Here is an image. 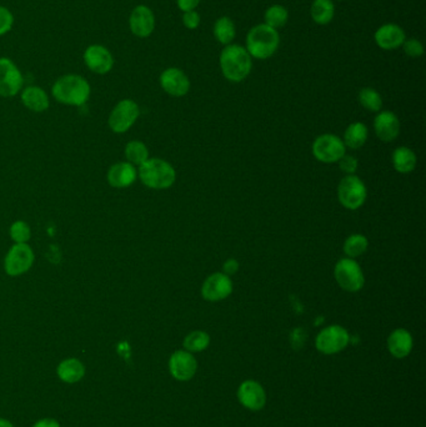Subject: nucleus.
<instances>
[{
	"instance_id": "34",
	"label": "nucleus",
	"mask_w": 426,
	"mask_h": 427,
	"mask_svg": "<svg viewBox=\"0 0 426 427\" xmlns=\"http://www.w3.org/2000/svg\"><path fill=\"white\" fill-rule=\"evenodd\" d=\"M13 25H14L13 13L6 6H0V36L9 33L12 30Z\"/></svg>"
},
{
	"instance_id": "19",
	"label": "nucleus",
	"mask_w": 426,
	"mask_h": 427,
	"mask_svg": "<svg viewBox=\"0 0 426 427\" xmlns=\"http://www.w3.org/2000/svg\"><path fill=\"white\" fill-rule=\"evenodd\" d=\"M376 135L382 142H392L399 137L400 133V123L398 116L392 111H381L376 115L374 120Z\"/></svg>"
},
{
	"instance_id": "40",
	"label": "nucleus",
	"mask_w": 426,
	"mask_h": 427,
	"mask_svg": "<svg viewBox=\"0 0 426 427\" xmlns=\"http://www.w3.org/2000/svg\"><path fill=\"white\" fill-rule=\"evenodd\" d=\"M33 427H60V423L54 419H43L35 422Z\"/></svg>"
},
{
	"instance_id": "24",
	"label": "nucleus",
	"mask_w": 426,
	"mask_h": 427,
	"mask_svg": "<svg viewBox=\"0 0 426 427\" xmlns=\"http://www.w3.org/2000/svg\"><path fill=\"white\" fill-rule=\"evenodd\" d=\"M392 165L395 170L401 174L411 172L416 166V155L411 149L405 147L398 148L392 154Z\"/></svg>"
},
{
	"instance_id": "18",
	"label": "nucleus",
	"mask_w": 426,
	"mask_h": 427,
	"mask_svg": "<svg viewBox=\"0 0 426 427\" xmlns=\"http://www.w3.org/2000/svg\"><path fill=\"white\" fill-rule=\"evenodd\" d=\"M374 39L382 50H395L403 46L406 40L404 29L398 24L387 23L381 25L374 34Z\"/></svg>"
},
{
	"instance_id": "2",
	"label": "nucleus",
	"mask_w": 426,
	"mask_h": 427,
	"mask_svg": "<svg viewBox=\"0 0 426 427\" xmlns=\"http://www.w3.org/2000/svg\"><path fill=\"white\" fill-rule=\"evenodd\" d=\"M220 68L229 81L239 83L251 74L253 59L244 46L229 44L220 54Z\"/></svg>"
},
{
	"instance_id": "38",
	"label": "nucleus",
	"mask_w": 426,
	"mask_h": 427,
	"mask_svg": "<svg viewBox=\"0 0 426 427\" xmlns=\"http://www.w3.org/2000/svg\"><path fill=\"white\" fill-rule=\"evenodd\" d=\"M201 0H176V4L182 13L195 11L197 6H199Z\"/></svg>"
},
{
	"instance_id": "1",
	"label": "nucleus",
	"mask_w": 426,
	"mask_h": 427,
	"mask_svg": "<svg viewBox=\"0 0 426 427\" xmlns=\"http://www.w3.org/2000/svg\"><path fill=\"white\" fill-rule=\"evenodd\" d=\"M91 86L88 80L76 74L60 76L51 88V94L59 103L81 107L91 97Z\"/></svg>"
},
{
	"instance_id": "23",
	"label": "nucleus",
	"mask_w": 426,
	"mask_h": 427,
	"mask_svg": "<svg viewBox=\"0 0 426 427\" xmlns=\"http://www.w3.org/2000/svg\"><path fill=\"white\" fill-rule=\"evenodd\" d=\"M57 374L59 379L67 384L79 382L86 375V366L80 360L65 359L58 365Z\"/></svg>"
},
{
	"instance_id": "10",
	"label": "nucleus",
	"mask_w": 426,
	"mask_h": 427,
	"mask_svg": "<svg viewBox=\"0 0 426 427\" xmlns=\"http://www.w3.org/2000/svg\"><path fill=\"white\" fill-rule=\"evenodd\" d=\"M34 262V252L28 244H15L11 248L4 260V269L9 276L27 273Z\"/></svg>"
},
{
	"instance_id": "9",
	"label": "nucleus",
	"mask_w": 426,
	"mask_h": 427,
	"mask_svg": "<svg viewBox=\"0 0 426 427\" xmlns=\"http://www.w3.org/2000/svg\"><path fill=\"white\" fill-rule=\"evenodd\" d=\"M313 154L319 161L331 164L339 161L345 155V145L340 137L333 134H324L314 142Z\"/></svg>"
},
{
	"instance_id": "41",
	"label": "nucleus",
	"mask_w": 426,
	"mask_h": 427,
	"mask_svg": "<svg viewBox=\"0 0 426 427\" xmlns=\"http://www.w3.org/2000/svg\"><path fill=\"white\" fill-rule=\"evenodd\" d=\"M0 427H14V425L6 419H0Z\"/></svg>"
},
{
	"instance_id": "13",
	"label": "nucleus",
	"mask_w": 426,
	"mask_h": 427,
	"mask_svg": "<svg viewBox=\"0 0 426 427\" xmlns=\"http://www.w3.org/2000/svg\"><path fill=\"white\" fill-rule=\"evenodd\" d=\"M83 59L88 69L95 74H108L114 67L113 54L108 48L100 44L88 46Z\"/></svg>"
},
{
	"instance_id": "8",
	"label": "nucleus",
	"mask_w": 426,
	"mask_h": 427,
	"mask_svg": "<svg viewBox=\"0 0 426 427\" xmlns=\"http://www.w3.org/2000/svg\"><path fill=\"white\" fill-rule=\"evenodd\" d=\"M140 114L138 104L131 99H124L115 105L109 116V126L114 133H126L137 121Z\"/></svg>"
},
{
	"instance_id": "12",
	"label": "nucleus",
	"mask_w": 426,
	"mask_h": 427,
	"mask_svg": "<svg viewBox=\"0 0 426 427\" xmlns=\"http://www.w3.org/2000/svg\"><path fill=\"white\" fill-rule=\"evenodd\" d=\"M171 375L178 381L192 380L198 371V361L187 350L175 351L169 359Z\"/></svg>"
},
{
	"instance_id": "6",
	"label": "nucleus",
	"mask_w": 426,
	"mask_h": 427,
	"mask_svg": "<svg viewBox=\"0 0 426 427\" xmlns=\"http://www.w3.org/2000/svg\"><path fill=\"white\" fill-rule=\"evenodd\" d=\"M334 275L336 283L341 289L349 292H358L363 289L365 284L363 270L359 266L358 262L350 257H345L338 262Z\"/></svg>"
},
{
	"instance_id": "37",
	"label": "nucleus",
	"mask_w": 426,
	"mask_h": 427,
	"mask_svg": "<svg viewBox=\"0 0 426 427\" xmlns=\"http://www.w3.org/2000/svg\"><path fill=\"white\" fill-rule=\"evenodd\" d=\"M200 14L197 11H192V12L184 13L182 15V24L184 27L194 30V29L198 28L200 25Z\"/></svg>"
},
{
	"instance_id": "20",
	"label": "nucleus",
	"mask_w": 426,
	"mask_h": 427,
	"mask_svg": "<svg viewBox=\"0 0 426 427\" xmlns=\"http://www.w3.org/2000/svg\"><path fill=\"white\" fill-rule=\"evenodd\" d=\"M387 348L397 359L406 358L413 350V337L405 329H397L387 337Z\"/></svg>"
},
{
	"instance_id": "26",
	"label": "nucleus",
	"mask_w": 426,
	"mask_h": 427,
	"mask_svg": "<svg viewBox=\"0 0 426 427\" xmlns=\"http://www.w3.org/2000/svg\"><path fill=\"white\" fill-rule=\"evenodd\" d=\"M368 139V128L363 123H352L347 126L344 134V145L350 149H359L363 147Z\"/></svg>"
},
{
	"instance_id": "31",
	"label": "nucleus",
	"mask_w": 426,
	"mask_h": 427,
	"mask_svg": "<svg viewBox=\"0 0 426 427\" xmlns=\"http://www.w3.org/2000/svg\"><path fill=\"white\" fill-rule=\"evenodd\" d=\"M126 156L131 164L142 165V163H145L149 159V150L144 142L134 140V142H128Z\"/></svg>"
},
{
	"instance_id": "27",
	"label": "nucleus",
	"mask_w": 426,
	"mask_h": 427,
	"mask_svg": "<svg viewBox=\"0 0 426 427\" xmlns=\"http://www.w3.org/2000/svg\"><path fill=\"white\" fill-rule=\"evenodd\" d=\"M237 35V29L233 20L229 17L219 18L214 24V36L215 39L224 46L233 43Z\"/></svg>"
},
{
	"instance_id": "35",
	"label": "nucleus",
	"mask_w": 426,
	"mask_h": 427,
	"mask_svg": "<svg viewBox=\"0 0 426 427\" xmlns=\"http://www.w3.org/2000/svg\"><path fill=\"white\" fill-rule=\"evenodd\" d=\"M404 52L411 57H419L424 54V46L420 40L408 39L404 41Z\"/></svg>"
},
{
	"instance_id": "15",
	"label": "nucleus",
	"mask_w": 426,
	"mask_h": 427,
	"mask_svg": "<svg viewBox=\"0 0 426 427\" xmlns=\"http://www.w3.org/2000/svg\"><path fill=\"white\" fill-rule=\"evenodd\" d=\"M238 400L245 409L260 411L267 405V393L259 382L246 380L239 386Z\"/></svg>"
},
{
	"instance_id": "39",
	"label": "nucleus",
	"mask_w": 426,
	"mask_h": 427,
	"mask_svg": "<svg viewBox=\"0 0 426 427\" xmlns=\"http://www.w3.org/2000/svg\"><path fill=\"white\" fill-rule=\"evenodd\" d=\"M238 269L239 262H237V260H234V259H230V260H227V262H225V264H224V273H227V276L237 273Z\"/></svg>"
},
{
	"instance_id": "29",
	"label": "nucleus",
	"mask_w": 426,
	"mask_h": 427,
	"mask_svg": "<svg viewBox=\"0 0 426 427\" xmlns=\"http://www.w3.org/2000/svg\"><path fill=\"white\" fill-rule=\"evenodd\" d=\"M264 19H265L267 25L278 30L279 28L284 27L285 24L288 23L289 12L285 6L275 4V6L267 8V12L264 14Z\"/></svg>"
},
{
	"instance_id": "16",
	"label": "nucleus",
	"mask_w": 426,
	"mask_h": 427,
	"mask_svg": "<svg viewBox=\"0 0 426 427\" xmlns=\"http://www.w3.org/2000/svg\"><path fill=\"white\" fill-rule=\"evenodd\" d=\"M160 86L171 97H180L190 90V80L182 69H165L160 75Z\"/></svg>"
},
{
	"instance_id": "33",
	"label": "nucleus",
	"mask_w": 426,
	"mask_h": 427,
	"mask_svg": "<svg viewBox=\"0 0 426 427\" xmlns=\"http://www.w3.org/2000/svg\"><path fill=\"white\" fill-rule=\"evenodd\" d=\"M32 236V231L25 222H15L11 226V238L17 244H25Z\"/></svg>"
},
{
	"instance_id": "30",
	"label": "nucleus",
	"mask_w": 426,
	"mask_h": 427,
	"mask_svg": "<svg viewBox=\"0 0 426 427\" xmlns=\"http://www.w3.org/2000/svg\"><path fill=\"white\" fill-rule=\"evenodd\" d=\"M368 246H369V241L364 235L354 233L345 240L344 252L350 259H354V257H361L364 252L368 250Z\"/></svg>"
},
{
	"instance_id": "3",
	"label": "nucleus",
	"mask_w": 426,
	"mask_h": 427,
	"mask_svg": "<svg viewBox=\"0 0 426 427\" xmlns=\"http://www.w3.org/2000/svg\"><path fill=\"white\" fill-rule=\"evenodd\" d=\"M280 46V35L277 29L265 23L258 24L249 30L246 36V50L251 57L265 60L273 57Z\"/></svg>"
},
{
	"instance_id": "32",
	"label": "nucleus",
	"mask_w": 426,
	"mask_h": 427,
	"mask_svg": "<svg viewBox=\"0 0 426 427\" xmlns=\"http://www.w3.org/2000/svg\"><path fill=\"white\" fill-rule=\"evenodd\" d=\"M359 102L363 105V108L368 109L370 111H379L382 108V99L380 94L373 89V88H364L359 93Z\"/></svg>"
},
{
	"instance_id": "25",
	"label": "nucleus",
	"mask_w": 426,
	"mask_h": 427,
	"mask_svg": "<svg viewBox=\"0 0 426 427\" xmlns=\"http://www.w3.org/2000/svg\"><path fill=\"white\" fill-rule=\"evenodd\" d=\"M335 15V6L333 0H314L312 6V18L319 25L329 24Z\"/></svg>"
},
{
	"instance_id": "36",
	"label": "nucleus",
	"mask_w": 426,
	"mask_h": 427,
	"mask_svg": "<svg viewBox=\"0 0 426 427\" xmlns=\"http://www.w3.org/2000/svg\"><path fill=\"white\" fill-rule=\"evenodd\" d=\"M339 166L347 175H354V172L358 169V159H355L352 155L345 154L339 160Z\"/></svg>"
},
{
	"instance_id": "28",
	"label": "nucleus",
	"mask_w": 426,
	"mask_h": 427,
	"mask_svg": "<svg viewBox=\"0 0 426 427\" xmlns=\"http://www.w3.org/2000/svg\"><path fill=\"white\" fill-rule=\"evenodd\" d=\"M211 344V337L205 331H193L188 337L184 339V348L189 353H200L204 351L205 348Z\"/></svg>"
},
{
	"instance_id": "11",
	"label": "nucleus",
	"mask_w": 426,
	"mask_h": 427,
	"mask_svg": "<svg viewBox=\"0 0 426 427\" xmlns=\"http://www.w3.org/2000/svg\"><path fill=\"white\" fill-rule=\"evenodd\" d=\"M22 72L9 57H0V97H15L22 90Z\"/></svg>"
},
{
	"instance_id": "17",
	"label": "nucleus",
	"mask_w": 426,
	"mask_h": 427,
	"mask_svg": "<svg viewBox=\"0 0 426 427\" xmlns=\"http://www.w3.org/2000/svg\"><path fill=\"white\" fill-rule=\"evenodd\" d=\"M129 28L138 38H148L155 29V15L147 6H138L133 9L129 18Z\"/></svg>"
},
{
	"instance_id": "4",
	"label": "nucleus",
	"mask_w": 426,
	"mask_h": 427,
	"mask_svg": "<svg viewBox=\"0 0 426 427\" xmlns=\"http://www.w3.org/2000/svg\"><path fill=\"white\" fill-rule=\"evenodd\" d=\"M139 177L148 188L161 190L171 188L175 182L176 172L168 161L154 158L142 163L139 169Z\"/></svg>"
},
{
	"instance_id": "5",
	"label": "nucleus",
	"mask_w": 426,
	"mask_h": 427,
	"mask_svg": "<svg viewBox=\"0 0 426 427\" xmlns=\"http://www.w3.org/2000/svg\"><path fill=\"white\" fill-rule=\"evenodd\" d=\"M368 190L361 179L355 175H347L341 180L338 188V196L341 205L350 210L361 208L366 200Z\"/></svg>"
},
{
	"instance_id": "7",
	"label": "nucleus",
	"mask_w": 426,
	"mask_h": 427,
	"mask_svg": "<svg viewBox=\"0 0 426 427\" xmlns=\"http://www.w3.org/2000/svg\"><path fill=\"white\" fill-rule=\"evenodd\" d=\"M350 341V335L347 329L339 325H331L319 332L315 345L320 353L334 355L347 348Z\"/></svg>"
},
{
	"instance_id": "14",
	"label": "nucleus",
	"mask_w": 426,
	"mask_h": 427,
	"mask_svg": "<svg viewBox=\"0 0 426 427\" xmlns=\"http://www.w3.org/2000/svg\"><path fill=\"white\" fill-rule=\"evenodd\" d=\"M233 292V283L227 273H215L205 280L201 295L208 301H220Z\"/></svg>"
},
{
	"instance_id": "22",
	"label": "nucleus",
	"mask_w": 426,
	"mask_h": 427,
	"mask_svg": "<svg viewBox=\"0 0 426 427\" xmlns=\"http://www.w3.org/2000/svg\"><path fill=\"white\" fill-rule=\"evenodd\" d=\"M22 102L35 113L46 111L49 108V97L39 86H28L22 91Z\"/></svg>"
},
{
	"instance_id": "21",
	"label": "nucleus",
	"mask_w": 426,
	"mask_h": 427,
	"mask_svg": "<svg viewBox=\"0 0 426 427\" xmlns=\"http://www.w3.org/2000/svg\"><path fill=\"white\" fill-rule=\"evenodd\" d=\"M137 179V170L131 163H117L108 171V182L114 188H128Z\"/></svg>"
}]
</instances>
